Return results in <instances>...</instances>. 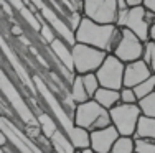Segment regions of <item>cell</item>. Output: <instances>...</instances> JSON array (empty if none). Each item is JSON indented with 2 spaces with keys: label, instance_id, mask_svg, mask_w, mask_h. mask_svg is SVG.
Segmentation results:
<instances>
[{
  "label": "cell",
  "instance_id": "cell-31",
  "mask_svg": "<svg viewBox=\"0 0 155 153\" xmlns=\"http://www.w3.org/2000/svg\"><path fill=\"white\" fill-rule=\"evenodd\" d=\"M125 2H127L129 7H139L143 3V0H125Z\"/></svg>",
  "mask_w": 155,
  "mask_h": 153
},
{
  "label": "cell",
  "instance_id": "cell-2",
  "mask_svg": "<svg viewBox=\"0 0 155 153\" xmlns=\"http://www.w3.org/2000/svg\"><path fill=\"white\" fill-rule=\"evenodd\" d=\"M73 125L83 127V129L93 132V130H99L112 125V122H110L107 109L99 105L94 99H89L86 102L76 104L74 114H73Z\"/></svg>",
  "mask_w": 155,
  "mask_h": 153
},
{
  "label": "cell",
  "instance_id": "cell-9",
  "mask_svg": "<svg viewBox=\"0 0 155 153\" xmlns=\"http://www.w3.org/2000/svg\"><path fill=\"white\" fill-rule=\"evenodd\" d=\"M152 76V69L143 59L130 61L125 63L124 68V86L125 87H135L142 81L149 79Z\"/></svg>",
  "mask_w": 155,
  "mask_h": 153
},
{
  "label": "cell",
  "instance_id": "cell-19",
  "mask_svg": "<svg viewBox=\"0 0 155 153\" xmlns=\"http://www.w3.org/2000/svg\"><path fill=\"white\" fill-rule=\"evenodd\" d=\"M134 92H135V96H137V99H142V97H145V96H149V94L155 92V74H152L149 79H145V81H142L140 84L135 86L134 87Z\"/></svg>",
  "mask_w": 155,
  "mask_h": 153
},
{
  "label": "cell",
  "instance_id": "cell-13",
  "mask_svg": "<svg viewBox=\"0 0 155 153\" xmlns=\"http://www.w3.org/2000/svg\"><path fill=\"white\" fill-rule=\"evenodd\" d=\"M93 99L97 102L99 105H102L104 109H112L114 105H117L120 102V96L117 89H109V87H99L93 96Z\"/></svg>",
  "mask_w": 155,
  "mask_h": 153
},
{
  "label": "cell",
  "instance_id": "cell-16",
  "mask_svg": "<svg viewBox=\"0 0 155 153\" xmlns=\"http://www.w3.org/2000/svg\"><path fill=\"white\" fill-rule=\"evenodd\" d=\"M36 120H38V123H40V127H41V132H43V135H46L48 138H51L54 135V132H56L60 127H58V122H54L53 119L50 117V115L46 114V112H40L38 115H36Z\"/></svg>",
  "mask_w": 155,
  "mask_h": 153
},
{
  "label": "cell",
  "instance_id": "cell-4",
  "mask_svg": "<svg viewBox=\"0 0 155 153\" xmlns=\"http://www.w3.org/2000/svg\"><path fill=\"white\" fill-rule=\"evenodd\" d=\"M110 122L117 129L119 135L134 137L137 122L140 119V109L137 104H117L112 109H109Z\"/></svg>",
  "mask_w": 155,
  "mask_h": 153
},
{
  "label": "cell",
  "instance_id": "cell-6",
  "mask_svg": "<svg viewBox=\"0 0 155 153\" xmlns=\"http://www.w3.org/2000/svg\"><path fill=\"white\" fill-rule=\"evenodd\" d=\"M124 68H125V63H122L112 53H109L106 56L104 63L96 71V76H97L101 87H109V89L119 91L124 86Z\"/></svg>",
  "mask_w": 155,
  "mask_h": 153
},
{
  "label": "cell",
  "instance_id": "cell-21",
  "mask_svg": "<svg viewBox=\"0 0 155 153\" xmlns=\"http://www.w3.org/2000/svg\"><path fill=\"white\" fill-rule=\"evenodd\" d=\"M142 59L150 66V69H152V74H155V41H152V40L145 41Z\"/></svg>",
  "mask_w": 155,
  "mask_h": 153
},
{
  "label": "cell",
  "instance_id": "cell-28",
  "mask_svg": "<svg viewBox=\"0 0 155 153\" xmlns=\"http://www.w3.org/2000/svg\"><path fill=\"white\" fill-rule=\"evenodd\" d=\"M7 145H8V137H7L5 132L0 129V148H5Z\"/></svg>",
  "mask_w": 155,
  "mask_h": 153
},
{
  "label": "cell",
  "instance_id": "cell-15",
  "mask_svg": "<svg viewBox=\"0 0 155 153\" xmlns=\"http://www.w3.org/2000/svg\"><path fill=\"white\" fill-rule=\"evenodd\" d=\"M69 96L74 100V104H81V102L89 100V96H87L86 89H84L83 84V76L81 74H74L71 84H69Z\"/></svg>",
  "mask_w": 155,
  "mask_h": 153
},
{
  "label": "cell",
  "instance_id": "cell-29",
  "mask_svg": "<svg viewBox=\"0 0 155 153\" xmlns=\"http://www.w3.org/2000/svg\"><path fill=\"white\" fill-rule=\"evenodd\" d=\"M142 5L145 7L147 10H150V12H153V13H155V0H143Z\"/></svg>",
  "mask_w": 155,
  "mask_h": 153
},
{
  "label": "cell",
  "instance_id": "cell-3",
  "mask_svg": "<svg viewBox=\"0 0 155 153\" xmlns=\"http://www.w3.org/2000/svg\"><path fill=\"white\" fill-rule=\"evenodd\" d=\"M109 53L102 49H97L94 46L84 45V43H74L71 46L73 56V71L74 74H87L96 72Z\"/></svg>",
  "mask_w": 155,
  "mask_h": 153
},
{
  "label": "cell",
  "instance_id": "cell-24",
  "mask_svg": "<svg viewBox=\"0 0 155 153\" xmlns=\"http://www.w3.org/2000/svg\"><path fill=\"white\" fill-rule=\"evenodd\" d=\"M119 96H120V104H137V100H139L134 92V87L122 86L119 89Z\"/></svg>",
  "mask_w": 155,
  "mask_h": 153
},
{
  "label": "cell",
  "instance_id": "cell-20",
  "mask_svg": "<svg viewBox=\"0 0 155 153\" xmlns=\"http://www.w3.org/2000/svg\"><path fill=\"white\" fill-rule=\"evenodd\" d=\"M81 76H83V84H84L87 96H89V99H93L96 91L101 87V84L97 81V76H96V72H87V74H81Z\"/></svg>",
  "mask_w": 155,
  "mask_h": 153
},
{
  "label": "cell",
  "instance_id": "cell-22",
  "mask_svg": "<svg viewBox=\"0 0 155 153\" xmlns=\"http://www.w3.org/2000/svg\"><path fill=\"white\" fill-rule=\"evenodd\" d=\"M134 153H155V140L134 138Z\"/></svg>",
  "mask_w": 155,
  "mask_h": 153
},
{
  "label": "cell",
  "instance_id": "cell-1",
  "mask_svg": "<svg viewBox=\"0 0 155 153\" xmlns=\"http://www.w3.org/2000/svg\"><path fill=\"white\" fill-rule=\"evenodd\" d=\"M120 33L122 28L114 23H97L83 17L79 27L74 30V41L112 53L120 40Z\"/></svg>",
  "mask_w": 155,
  "mask_h": 153
},
{
  "label": "cell",
  "instance_id": "cell-26",
  "mask_svg": "<svg viewBox=\"0 0 155 153\" xmlns=\"http://www.w3.org/2000/svg\"><path fill=\"white\" fill-rule=\"evenodd\" d=\"M21 130H23V133L27 135L30 140H36L40 135H41V127H40V123L38 125H30V123H27V125H23L21 127Z\"/></svg>",
  "mask_w": 155,
  "mask_h": 153
},
{
  "label": "cell",
  "instance_id": "cell-5",
  "mask_svg": "<svg viewBox=\"0 0 155 153\" xmlns=\"http://www.w3.org/2000/svg\"><path fill=\"white\" fill-rule=\"evenodd\" d=\"M145 7H129L125 10H119L117 12V27H122L130 30L132 33H135L142 40L143 43L149 41V31H150V23L147 21L145 17Z\"/></svg>",
  "mask_w": 155,
  "mask_h": 153
},
{
  "label": "cell",
  "instance_id": "cell-11",
  "mask_svg": "<svg viewBox=\"0 0 155 153\" xmlns=\"http://www.w3.org/2000/svg\"><path fill=\"white\" fill-rule=\"evenodd\" d=\"M46 48H48V51H50V53L53 54V56L63 64V66H66L68 69H71V71H73L71 45H68V43H66L63 38L56 36V38H54L53 41H51L50 45L46 46ZM73 72H74V71H73Z\"/></svg>",
  "mask_w": 155,
  "mask_h": 153
},
{
  "label": "cell",
  "instance_id": "cell-30",
  "mask_svg": "<svg viewBox=\"0 0 155 153\" xmlns=\"http://www.w3.org/2000/svg\"><path fill=\"white\" fill-rule=\"evenodd\" d=\"M125 8H129L127 2H125V0H117V12H119V10H125Z\"/></svg>",
  "mask_w": 155,
  "mask_h": 153
},
{
  "label": "cell",
  "instance_id": "cell-23",
  "mask_svg": "<svg viewBox=\"0 0 155 153\" xmlns=\"http://www.w3.org/2000/svg\"><path fill=\"white\" fill-rule=\"evenodd\" d=\"M40 36H41V40H43V43H46V46L50 45L51 41H53L54 38H56L58 36V33L56 31H54V28L51 27L50 23H48V21L45 20L41 23V28H40V33H38Z\"/></svg>",
  "mask_w": 155,
  "mask_h": 153
},
{
  "label": "cell",
  "instance_id": "cell-27",
  "mask_svg": "<svg viewBox=\"0 0 155 153\" xmlns=\"http://www.w3.org/2000/svg\"><path fill=\"white\" fill-rule=\"evenodd\" d=\"M10 31H12V35L17 36V38H18V36H21V35H25V30L18 23H13L12 27H10Z\"/></svg>",
  "mask_w": 155,
  "mask_h": 153
},
{
  "label": "cell",
  "instance_id": "cell-12",
  "mask_svg": "<svg viewBox=\"0 0 155 153\" xmlns=\"http://www.w3.org/2000/svg\"><path fill=\"white\" fill-rule=\"evenodd\" d=\"M66 137H68L69 143L73 145V148H78V150H84V148L91 147V132L83 127L73 125L71 129L66 132Z\"/></svg>",
  "mask_w": 155,
  "mask_h": 153
},
{
  "label": "cell",
  "instance_id": "cell-33",
  "mask_svg": "<svg viewBox=\"0 0 155 153\" xmlns=\"http://www.w3.org/2000/svg\"><path fill=\"white\" fill-rule=\"evenodd\" d=\"M81 153H94V150H93V148H84V150H81Z\"/></svg>",
  "mask_w": 155,
  "mask_h": 153
},
{
  "label": "cell",
  "instance_id": "cell-17",
  "mask_svg": "<svg viewBox=\"0 0 155 153\" xmlns=\"http://www.w3.org/2000/svg\"><path fill=\"white\" fill-rule=\"evenodd\" d=\"M109 153H134V137L119 135Z\"/></svg>",
  "mask_w": 155,
  "mask_h": 153
},
{
  "label": "cell",
  "instance_id": "cell-32",
  "mask_svg": "<svg viewBox=\"0 0 155 153\" xmlns=\"http://www.w3.org/2000/svg\"><path fill=\"white\" fill-rule=\"evenodd\" d=\"M149 40H152V41H155V21L152 25H150V31H149Z\"/></svg>",
  "mask_w": 155,
  "mask_h": 153
},
{
  "label": "cell",
  "instance_id": "cell-18",
  "mask_svg": "<svg viewBox=\"0 0 155 153\" xmlns=\"http://www.w3.org/2000/svg\"><path fill=\"white\" fill-rule=\"evenodd\" d=\"M137 105H139L140 114H142V115L155 119V92L149 94V96H145V97H142V99H139Z\"/></svg>",
  "mask_w": 155,
  "mask_h": 153
},
{
  "label": "cell",
  "instance_id": "cell-10",
  "mask_svg": "<svg viewBox=\"0 0 155 153\" xmlns=\"http://www.w3.org/2000/svg\"><path fill=\"white\" fill-rule=\"evenodd\" d=\"M117 138H119V132L114 125L93 130L91 132V148L94 150V153H109Z\"/></svg>",
  "mask_w": 155,
  "mask_h": 153
},
{
  "label": "cell",
  "instance_id": "cell-7",
  "mask_svg": "<svg viewBox=\"0 0 155 153\" xmlns=\"http://www.w3.org/2000/svg\"><path fill=\"white\" fill-rule=\"evenodd\" d=\"M83 17L97 23L117 21V0H83Z\"/></svg>",
  "mask_w": 155,
  "mask_h": 153
},
{
  "label": "cell",
  "instance_id": "cell-14",
  "mask_svg": "<svg viewBox=\"0 0 155 153\" xmlns=\"http://www.w3.org/2000/svg\"><path fill=\"white\" fill-rule=\"evenodd\" d=\"M134 138L155 140V119L140 115V119L137 122V129H135V133H134Z\"/></svg>",
  "mask_w": 155,
  "mask_h": 153
},
{
  "label": "cell",
  "instance_id": "cell-25",
  "mask_svg": "<svg viewBox=\"0 0 155 153\" xmlns=\"http://www.w3.org/2000/svg\"><path fill=\"white\" fill-rule=\"evenodd\" d=\"M81 20H83V13H81V12H76V10L69 12L68 15H66V18H64V21L68 23V27L73 30V33H74V30L79 27Z\"/></svg>",
  "mask_w": 155,
  "mask_h": 153
},
{
  "label": "cell",
  "instance_id": "cell-8",
  "mask_svg": "<svg viewBox=\"0 0 155 153\" xmlns=\"http://www.w3.org/2000/svg\"><path fill=\"white\" fill-rule=\"evenodd\" d=\"M143 46H145V43H143L137 35L132 33L127 28H122L120 40H119V43H117V46L114 48L112 54L119 58L122 63H130V61L142 59Z\"/></svg>",
  "mask_w": 155,
  "mask_h": 153
}]
</instances>
